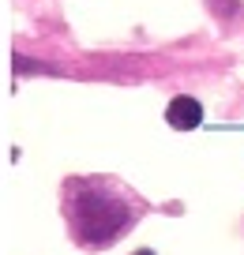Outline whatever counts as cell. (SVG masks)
I'll return each instance as SVG.
<instances>
[{"instance_id": "6da1fadb", "label": "cell", "mask_w": 244, "mask_h": 255, "mask_svg": "<svg viewBox=\"0 0 244 255\" xmlns=\"http://www.w3.org/2000/svg\"><path fill=\"white\" fill-rule=\"evenodd\" d=\"M68 214H71V229L83 244H109L117 233L128 229L132 210L120 207L117 191L105 184L90 180V184H71V199H68Z\"/></svg>"}, {"instance_id": "7a4b0ae2", "label": "cell", "mask_w": 244, "mask_h": 255, "mask_svg": "<svg viewBox=\"0 0 244 255\" xmlns=\"http://www.w3.org/2000/svg\"><path fill=\"white\" fill-rule=\"evenodd\" d=\"M166 120L177 128V131H192V128H199L203 124V105L196 102V98H173L169 102V113H166Z\"/></svg>"}, {"instance_id": "3957f363", "label": "cell", "mask_w": 244, "mask_h": 255, "mask_svg": "<svg viewBox=\"0 0 244 255\" xmlns=\"http://www.w3.org/2000/svg\"><path fill=\"white\" fill-rule=\"evenodd\" d=\"M132 255H154V252H150V248H139V252H132Z\"/></svg>"}]
</instances>
